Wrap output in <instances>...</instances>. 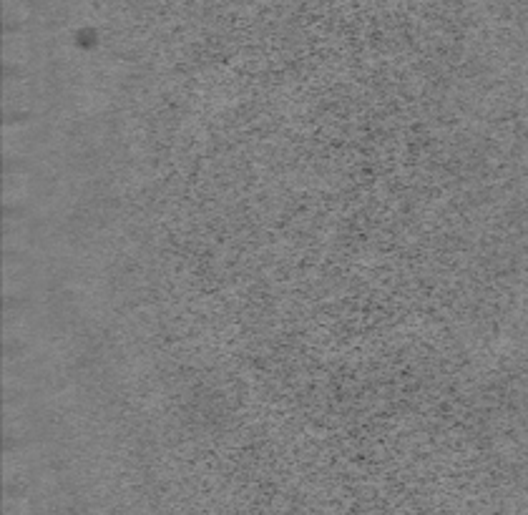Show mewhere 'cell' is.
<instances>
[{"mask_svg":"<svg viewBox=\"0 0 528 515\" xmlns=\"http://www.w3.org/2000/svg\"><path fill=\"white\" fill-rule=\"evenodd\" d=\"M33 11V0H3V21L11 28L23 26Z\"/></svg>","mask_w":528,"mask_h":515,"instance_id":"1","label":"cell"}]
</instances>
